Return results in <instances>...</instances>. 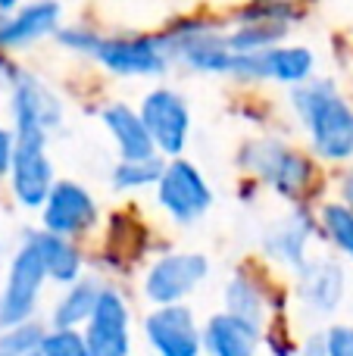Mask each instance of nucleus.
Listing matches in <instances>:
<instances>
[{"mask_svg": "<svg viewBox=\"0 0 353 356\" xmlns=\"http://www.w3.org/2000/svg\"><path fill=\"white\" fill-rule=\"evenodd\" d=\"M291 106L319 160L335 166L353 160V106L331 81L297 85L291 91Z\"/></svg>", "mask_w": 353, "mask_h": 356, "instance_id": "f257e3e1", "label": "nucleus"}, {"mask_svg": "<svg viewBox=\"0 0 353 356\" xmlns=\"http://www.w3.org/2000/svg\"><path fill=\"white\" fill-rule=\"evenodd\" d=\"M241 166L250 175H256L269 191L294 203H306L310 191L316 188V163L297 147L275 138H260L247 141L241 150Z\"/></svg>", "mask_w": 353, "mask_h": 356, "instance_id": "f03ea898", "label": "nucleus"}, {"mask_svg": "<svg viewBox=\"0 0 353 356\" xmlns=\"http://www.w3.org/2000/svg\"><path fill=\"white\" fill-rule=\"evenodd\" d=\"M47 282V269H44L35 244L22 234L19 247L10 257V266H6L3 288H0V328L38 319V303H41Z\"/></svg>", "mask_w": 353, "mask_h": 356, "instance_id": "7ed1b4c3", "label": "nucleus"}, {"mask_svg": "<svg viewBox=\"0 0 353 356\" xmlns=\"http://www.w3.org/2000/svg\"><path fill=\"white\" fill-rule=\"evenodd\" d=\"M210 257L194 250H172L156 257L144 272V297L154 307H169V303H185L200 284L210 278Z\"/></svg>", "mask_w": 353, "mask_h": 356, "instance_id": "20e7f679", "label": "nucleus"}, {"mask_svg": "<svg viewBox=\"0 0 353 356\" xmlns=\"http://www.w3.org/2000/svg\"><path fill=\"white\" fill-rule=\"evenodd\" d=\"M156 203L175 225H191L210 213L213 191L204 172L191 160L172 156V160H166V169L156 181Z\"/></svg>", "mask_w": 353, "mask_h": 356, "instance_id": "39448f33", "label": "nucleus"}, {"mask_svg": "<svg viewBox=\"0 0 353 356\" xmlns=\"http://www.w3.org/2000/svg\"><path fill=\"white\" fill-rule=\"evenodd\" d=\"M10 194L22 209H41L56 184L54 160L47 154V135H16L10 163Z\"/></svg>", "mask_w": 353, "mask_h": 356, "instance_id": "423d86ee", "label": "nucleus"}, {"mask_svg": "<svg viewBox=\"0 0 353 356\" xmlns=\"http://www.w3.org/2000/svg\"><path fill=\"white\" fill-rule=\"evenodd\" d=\"M44 232L63 234V238L81 241L100 225V207L94 194L79 181H56L47 194L44 207L38 209Z\"/></svg>", "mask_w": 353, "mask_h": 356, "instance_id": "0eeeda50", "label": "nucleus"}, {"mask_svg": "<svg viewBox=\"0 0 353 356\" xmlns=\"http://www.w3.org/2000/svg\"><path fill=\"white\" fill-rule=\"evenodd\" d=\"M166 47L172 60H181L185 66L210 75H231L235 69V50L229 38L216 35L213 25L204 22H179L166 31Z\"/></svg>", "mask_w": 353, "mask_h": 356, "instance_id": "6e6552de", "label": "nucleus"}, {"mask_svg": "<svg viewBox=\"0 0 353 356\" xmlns=\"http://www.w3.org/2000/svg\"><path fill=\"white\" fill-rule=\"evenodd\" d=\"M147 347L156 356H200L204 353V328L185 303L154 307L141 322Z\"/></svg>", "mask_w": 353, "mask_h": 356, "instance_id": "1a4fd4ad", "label": "nucleus"}, {"mask_svg": "<svg viewBox=\"0 0 353 356\" xmlns=\"http://www.w3.org/2000/svg\"><path fill=\"white\" fill-rule=\"evenodd\" d=\"M81 332L91 356H131V307L125 291L106 284Z\"/></svg>", "mask_w": 353, "mask_h": 356, "instance_id": "9d476101", "label": "nucleus"}, {"mask_svg": "<svg viewBox=\"0 0 353 356\" xmlns=\"http://www.w3.org/2000/svg\"><path fill=\"white\" fill-rule=\"evenodd\" d=\"M319 232H322V228H319V216H313L310 209H306V203H297L291 213L281 216L279 222H272V225L263 232L260 247H263V253H266V259L297 272L313 259L310 247H313V241L319 238Z\"/></svg>", "mask_w": 353, "mask_h": 356, "instance_id": "9b49d317", "label": "nucleus"}, {"mask_svg": "<svg viewBox=\"0 0 353 356\" xmlns=\"http://www.w3.org/2000/svg\"><path fill=\"white\" fill-rule=\"evenodd\" d=\"M94 60L113 75H163L172 60L163 35H129V38H104L94 50Z\"/></svg>", "mask_w": 353, "mask_h": 356, "instance_id": "f8f14e48", "label": "nucleus"}, {"mask_svg": "<svg viewBox=\"0 0 353 356\" xmlns=\"http://www.w3.org/2000/svg\"><path fill=\"white\" fill-rule=\"evenodd\" d=\"M138 113L154 138L156 154H163L166 160L181 156L188 144V131H191V113H188L185 97L172 88H156V91L144 94Z\"/></svg>", "mask_w": 353, "mask_h": 356, "instance_id": "ddd939ff", "label": "nucleus"}, {"mask_svg": "<svg viewBox=\"0 0 353 356\" xmlns=\"http://www.w3.org/2000/svg\"><path fill=\"white\" fill-rule=\"evenodd\" d=\"M10 113H13V131L16 135H47L60 129L63 122V104L41 79L22 72L19 81L10 88Z\"/></svg>", "mask_w": 353, "mask_h": 356, "instance_id": "4468645a", "label": "nucleus"}, {"mask_svg": "<svg viewBox=\"0 0 353 356\" xmlns=\"http://www.w3.org/2000/svg\"><path fill=\"white\" fill-rule=\"evenodd\" d=\"M297 300L310 316H335L347 291L344 266L335 257H313L304 269H297Z\"/></svg>", "mask_w": 353, "mask_h": 356, "instance_id": "2eb2a0df", "label": "nucleus"}, {"mask_svg": "<svg viewBox=\"0 0 353 356\" xmlns=\"http://www.w3.org/2000/svg\"><path fill=\"white\" fill-rule=\"evenodd\" d=\"M222 309L256 328H266L272 322L275 307L260 272H254L250 266H241V269L231 272V278L222 288Z\"/></svg>", "mask_w": 353, "mask_h": 356, "instance_id": "dca6fc26", "label": "nucleus"}, {"mask_svg": "<svg viewBox=\"0 0 353 356\" xmlns=\"http://www.w3.org/2000/svg\"><path fill=\"white\" fill-rule=\"evenodd\" d=\"M263 328L238 319L231 313H213L204 322V353L206 356H260Z\"/></svg>", "mask_w": 353, "mask_h": 356, "instance_id": "f3484780", "label": "nucleus"}, {"mask_svg": "<svg viewBox=\"0 0 353 356\" xmlns=\"http://www.w3.org/2000/svg\"><path fill=\"white\" fill-rule=\"evenodd\" d=\"M25 238L35 244L38 257H41L44 269H47V278L50 284H66L79 282L85 275V253H81L79 241L72 238H63V234H54V232H44V228H31L25 232Z\"/></svg>", "mask_w": 353, "mask_h": 356, "instance_id": "a211bd4d", "label": "nucleus"}, {"mask_svg": "<svg viewBox=\"0 0 353 356\" xmlns=\"http://www.w3.org/2000/svg\"><path fill=\"white\" fill-rule=\"evenodd\" d=\"M56 22H60L56 0H38V3L22 6V10L0 19V50L28 47V44L47 38L50 31H56Z\"/></svg>", "mask_w": 353, "mask_h": 356, "instance_id": "6ab92c4d", "label": "nucleus"}, {"mask_svg": "<svg viewBox=\"0 0 353 356\" xmlns=\"http://www.w3.org/2000/svg\"><path fill=\"white\" fill-rule=\"evenodd\" d=\"M100 119H104L113 144H116L119 160H144V156L156 154V144L138 110H131L125 104H110L100 110Z\"/></svg>", "mask_w": 353, "mask_h": 356, "instance_id": "aec40b11", "label": "nucleus"}, {"mask_svg": "<svg viewBox=\"0 0 353 356\" xmlns=\"http://www.w3.org/2000/svg\"><path fill=\"white\" fill-rule=\"evenodd\" d=\"M106 284L94 275H81L79 282L66 284L63 294L56 297L54 309H50V325L56 328H85L91 319L94 307H97L100 294Z\"/></svg>", "mask_w": 353, "mask_h": 356, "instance_id": "412c9836", "label": "nucleus"}, {"mask_svg": "<svg viewBox=\"0 0 353 356\" xmlns=\"http://www.w3.org/2000/svg\"><path fill=\"white\" fill-rule=\"evenodd\" d=\"M263 75L281 85H304L313 75V54L306 47H269L263 50Z\"/></svg>", "mask_w": 353, "mask_h": 356, "instance_id": "4be33fe9", "label": "nucleus"}, {"mask_svg": "<svg viewBox=\"0 0 353 356\" xmlns=\"http://www.w3.org/2000/svg\"><path fill=\"white\" fill-rule=\"evenodd\" d=\"M285 31L288 22L281 19H241V25L229 35V44L235 54H254V50L275 47V41H281Z\"/></svg>", "mask_w": 353, "mask_h": 356, "instance_id": "5701e85b", "label": "nucleus"}, {"mask_svg": "<svg viewBox=\"0 0 353 356\" xmlns=\"http://www.w3.org/2000/svg\"><path fill=\"white\" fill-rule=\"evenodd\" d=\"M319 228L322 238L341 253L344 259L353 263V209L344 207L341 200H329L319 207Z\"/></svg>", "mask_w": 353, "mask_h": 356, "instance_id": "b1692460", "label": "nucleus"}, {"mask_svg": "<svg viewBox=\"0 0 353 356\" xmlns=\"http://www.w3.org/2000/svg\"><path fill=\"white\" fill-rule=\"evenodd\" d=\"M163 169H166V160L163 154H154V156H144V160H119L113 166V188L116 191H147V188H156L160 181Z\"/></svg>", "mask_w": 353, "mask_h": 356, "instance_id": "393cba45", "label": "nucleus"}, {"mask_svg": "<svg viewBox=\"0 0 353 356\" xmlns=\"http://www.w3.org/2000/svg\"><path fill=\"white\" fill-rule=\"evenodd\" d=\"M47 325L38 319L19 322V325H3L0 328V356H31L41 347V338Z\"/></svg>", "mask_w": 353, "mask_h": 356, "instance_id": "a878e982", "label": "nucleus"}, {"mask_svg": "<svg viewBox=\"0 0 353 356\" xmlns=\"http://www.w3.org/2000/svg\"><path fill=\"white\" fill-rule=\"evenodd\" d=\"M38 353H41V356H91V347H88L85 332H81V328L47 325Z\"/></svg>", "mask_w": 353, "mask_h": 356, "instance_id": "bb28decb", "label": "nucleus"}, {"mask_svg": "<svg viewBox=\"0 0 353 356\" xmlns=\"http://www.w3.org/2000/svg\"><path fill=\"white\" fill-rule=\"evenodd\" d=\"M263 332H266V334H263V344L269 347V356H297L300 353V341L294 338L285 325L269 322Z\"/></svg>", "mask_w": 353, "mask_h": 356, "instance_id": "cd10ccee", "label": "nucleus"}, {"mask_svg": "<svg viewBox=\"0 0 353 356\" xmlns=\"http://www.w3.org/2000/svg\"><path fill=\"white\" fill-rule=\"evenodd\" d=\"M100 41H104V38H100L94 29H85V25H69V29L60 31V44H63V47L79 50V54H91L94 56V50L100 47Z\"/></svg>", "mask_w": 353, "mask_h": 356, "instance_id": "c85d7f7f", "label": "nucleus"}, {"mask_svg": "<svg viewBox=\"0 0 353 356\" xmlns=\"http://www.w3.org/2000/svg\"><path fill=\"white\" fill-rule=\"evenodd\" d=\"M329 356H353V325H331L325 332Z\"/></svg>", "mask_w": 353, "mask_h": 356, "instance_id": "c756f323", "label": "nucleus"}, {"mask_svg": "<svg viewBox=\"0 0 353 356\" xmlns=\"http://www.w3.org/2000/svg\"><path fill=\"white\" fill-rule=\"evenodd\" d=\"M13 150H16V131H10V129H3V125H0V178L10 172Z\"/></svg>", "mask_w": 353, "mask_h": 356, "instance_id": "7c9ffc66", "label": "nucleus"}, {"mask_svg": "<svg viewBox=\"0 0 353 356\" xmlns=\"http://www.w3.org/2000/svg\"><path fill=\"white\" fill-rule=\"evenodd\" d=\"M297 356H329V344H325V334H310V338L300 341V353Z\"/></svg>", "mask_w": 353, "mask_h": 356, "instance_id": "2f4dec72", "label": "nucleus"}, {"mask_svg": "<svg viewBox=\"0 0 353 356\" xmlns=\"http://www.w3.org/2000/svg\"><path fill=\"white\" fill-rule=\"evenodd\" d=\"M19 75H22V72H19V69L13 66L10 60H6V50H0V85H3V88H13V85L19 81Z\"/></svg>", "mask_w": 353, "mask_h": 356, "instance_id": "473e14b6", "label": "nucleus"}, {"mask_svg": "<svg viewBox=\"0 0 353 356\" xmlns=\"http://www.w3.org/2000/svg\"><path fill=\"white\" fill-rule=\"evenodd\" d=\"M338 200L344 203V207L353 209V172H347L341 178V188H338Z\"/></svg>", "mask_w": 353, "mask_h": 356, "instance_id": "72a5a7b5", "label": "nucleus"}, {"mask_svg": "<svg viewBox=\"0 0 353 356\" xmlns=\"http://www.w3.org/2000/svg\"><path fill=\"white\" fill-rule=\"evenodd\" d=\"M19 0H0V13H13Z\"/></svg>", "mask_w": 353, "mask_h": 356, "instance_id": "f704fd0d", "label": "nucleus"}, {"mask_svg": "<svg viewBox=\"0 0 353 356\" xmlns=\"http://www.w3.org/2000/svg\"><path fill=\"white\" fill-rule=\"evenodd\" d=\"M279 3H288V0H279Z\"/></svg>", "mask_w": 353, "mask_h": 356, "instance_id": "c9c22d12", "label": "nucleus"}, {"mask_svg": "<svg viewBox=\"0 0 353 356\" xmlns=\"http://www.w3.org/2000/svg\"><path fill=\"white\" fill-rule=\"evenodd\" d=\"M31 356H41V353H31Z\"/></svg>", "mask_w": 353, "mask_h": 356, "instance_id": "e433bc0d", "label": "nucleus"}]
</instances>
